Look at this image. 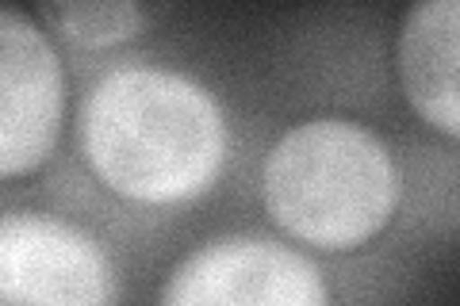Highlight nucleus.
Masks as SVG:
<instances>
[{
  "instance_id": "f257e3e1",
  "label": "nucleus",
  "mask_w": 460,
  "mask_h": 306,
  "mask_svg": "<svg viewBox=\"0 0 460 306\" xmlns=\"http://www.w3.org/2000/svg\"><path fill=\"white\" fill-rule=\"evenodd\" d=\"M77 145L108 192L142 207H181L219 184L226 111L208 84L169 66H115L77 108Z\"/></svg>"
},
{
  "instance_id": "f03ea898",
  "label": "nucleus",
  "mask_w": 460,
  "mask_h": 306,
  "mask_svg": "<svg viewBox=\"0 0 460 306\" xmlns=\"http://www.w3.org/2000/svg\"><path fill=\"white\" fill-rule=\"evenodd\" d=\"M265 214L292 241L323 253L361 249L399 207V165L376 130L314 115L272 142L261 165Z\"/></svg>"
},
{
  "instance_id": "7ed1b4c3",
  "label": "nucleus",
  "mask_w": 460,
  "mask_h": 306,
  "mask_svg": "<svg viewBox=\"0 0 460 306\" xmlns=\"http://www.w3.org/2000/svg\"><path fill=\"white\" fill-rule=\"evenodd\" d=\"M319 265L265 234H219L169 268L165 306H323Z\"/></svg>"
},
{
  "instance_id": "20e7f679",
  "label": "nucleus",
  "mask_w": 460,
  "mask_h": 306,
  "mask_svg": "<svg viewBox=\"0 0 460 306\" xmlns=\"http://www.w3.org/2000/svg\"><path fill=\"white\" fill-rule=\"evenodd\" d=\"M115 299V268L89 230L42 211L0 218V302L108 306Z\"/></svg>"
},
{
  "instance_id": "39448f33",
  "label": "nucleus",
  "mask_w": 460,
  "mask_h": 306,
  "mask_svg": "<svg viewBox=\"0 0 460 306\" xmlns=\"http://www.w3.org/2000/svg\"><path fill=\"white\" fill-rule=\"evenodd\" d=\"M66 115V69L50 31L16 4L0 8V177L50 162Z\"/></svg>"
},
{
  "instance_id": "423d86ee",
  "label": "nucleus",
  "mask_w": 460,
  "mask_h": 306,
  "mask_svg": "<svg viewBox=\"0 0 460 306\" xmlns=\"http://www.w3.org/2000/svg\"><path fill=\"white\" fill-rule=\"evenodd\" d=\"M395 73L411 111L460 142V0H411L395 39Z\"/></svg>"
},
{
  "instance_id": "0eeeda50",
  "label": "nucleus",
  "mask_w": 460,
  "mask_h": 306,
  "mask_svg": "<svg viewBox=\"0 0 460 306\" xmlns=\"http://www.w3.org/2000/svg\"><path fill=\"white\" fill-rule=\"evenodd\" d=\"M177 0H35L39 23L77 50H111L150 35Z\"/></svg>"
}]
</instances>
